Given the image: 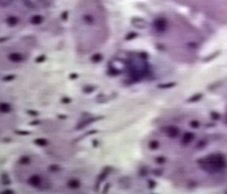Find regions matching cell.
I'll return each mask as SVG.
<instances>
[{
    "label": "cell",
    "instance_id": "obj_1",
    "mask_svg": "<svg viewBox=\"0 0 227 194\" xmlns=\"http://www.w3.org/2000/svg\"><path fill=\"white\" fill-rule=\"evenodd\" d=\"M8 110H9V107L7 105H5V103L0 105V112H8Z\"/></svg>",
    "mask_w": 227,
    "mask_h": 194
}]
</instances>
